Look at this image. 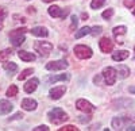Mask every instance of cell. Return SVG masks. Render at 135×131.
<instances>
[{"label":"cell","mask_w":135,"mask_h":131,"mask_svg":"<svg viewBox=\"0 0 135 131\" xmlns=\"http://www.w3.org/2000/svg\"><path fill=\"white\" fill-rule=\"evenodd\" d=\"M47 119L53 124H61L68 120V115L62 108H53L47 112Z\"/></svg>","instance_id":"obj_1"},{"label":"cell","mask_w":135,"mask_h":131,"mask_svg":"<svg viewBox=\"0 0 135 131\" xmlns=\"http://www.w3.org/2000/svg\"><path fill=\"white\" fill-rule=\"evenodd\" d=\"M34 49H35L37 53H39V56L43 57V58H46L49 57L51 51H53V45L50 42H43V41H38L34 43Z\"/></svg>","instance_id":"obj_2"},{"label":"cell","mask_w":135,"mask_h":131,"mask_svg":"<svg viewBox=\"0 0 135 131\" xmlns=\"http://www.w3.org/2000/svg\"><path fill=\"white\" fill-rule=\"evenodd\" d=\"M74 54H76V57L77 58H80V60H89L92 56H93V51L92 49L86 46V45H76L74 49H73Z\"/></svg>","instance_id":"obj_3"},{"label":"cell","mask_w":135,"mask_h":131,"mask_svg":"<svg viewBox=\"0 0 135 131\" xmlns=\"http://www.w3.org/2000/svg\"><path fill=\"white\" fill-rule=\"evenodd\" d=\"M25 32H27L26 27L16 28L14 31H11L9 38H11V42H12L14 46H19V45H22V43L25 42Z\"/></svg>","instance_id":"obj_4"},{"label":"cell","mask_w":135,"mask_h":131,"mask_svg":"<svg viewBox=\"0 0 135 131\" xmlns=\"http://www.w3.org/2000/svg\"><path fill=\"white\" fill-rule=\"evenodd\" d=\"M101 76H103V79H104V81H105L107 85H114L116 83V79H118V72H116L115 68L107 66V68L103 69Z\"/></svg>","instance_id":"obj_5"},{"label":"cell","mask_w":135,"mask_h":131,"mask_svg":"<svg viewBox=\"0 0 135 131\" xmlns=\"http://www.w3.org/2000/svg\"><path fill=\"white\" fill-rule=\"evenodd\" d=\"M76 108L78 111H81V112H85V114H91L95 111V107L93 104H91L89 101H86L85 99H78L76 101Z\"/></svg>","instance_id":"obj_6"},{"label":"cell","mask_w":135,"mask_h":131,"mask_svg":"<svg viewBox=\"0 0 135 131\" xmlns=\"http://www.w3.org/2000/svg\"><path fill=\"white\" fill-rule=\"evenodd\" d=\"M68 68V62L65 60H57V61H51L46 64V69L47 70H64Z\"/></svg>","instance_id":"obj_7"},{"label":"cell","mask_w":135,"mask_h":131,"mask_svg":"<svg viewBox=\"0 0 135 131\" xmlns=\"http://www.w3.org/2000/svg\"><path fill=\"white\" fill-rule=\"evenodd\" d=\"M99 47L103 53H111L114 50V42H112L108 37H103L99 42Z\"/></svg>","instance_id":"obj_8"},{"label":"cell","mask_w":135,"mask_h":131,"mask_svg":"<svg viewBox=\"0 0 135 131\" xmlns=\"http://www.w3.org/2000/svg\"><path fill=\"white\" fill-rule=\"evenodd\" d=\"M65 92H66V86L65 85H58V86L51 88L49 95H50V97L53 100H58V99H61V97L65 95Z\"/></svg>","instance_id":"obj_9"},{"label":"cell","mask_w":135,"mask_h":131,"mask_svg":"<svg viewBox=\"0 0 135 131\" xmlns=\"http://www.w3.org/2000/svg\"><path fill=\"white\" fill-rule=\"evenodd\" d=\"M47 12L51 18H65L68 15V11H62L58 6H51L49 7L47 9Z\"/></svg>","instance_id":"obj_10"},{"label":"cell","mask_w":135,"mask_h":131,"mask_svg":"<svg viewBox=\"0 0 135 131\" xmlns=\"http://www.w3.org/2000/svg\"><path fill=\"white\" fill-rule=\"evenodd\" d=\"M37 107H38V103L34 99L26 97V99L22 100V108H23L25 111H34V110H37Z\"/></svg>","instance_id":"obj_11"},{"label":"cell","mask_w":135,"mask_h":131,"mask_svg":"<svg viewBox=\"0 0 135 131\" xmlns=\"http://www.w3.org/2000/svg\"><path fill=\"white\" fill-rule=\"evenodd\" d=\"M38 85H39V80H38L37 77L30 79V80L25 84V92H26V93H32V92H35L37 88H38Z\"/></svg>","instance_id":"obj_12"},{"label":"cell","mask_w":135,"mask_h":131,"mask_svg":"<svg viewBox=\"0 0 135 131\" xmlns=\"http://www.w3.org/2000/svg\"><path fill=\"white\" fill-rule=\"evenodd\" d=\"M69 79H70L69 74H55V76L51 74V76L45 79V81L47 84H53V83H57V81H68Z\"/></svg>","instance_id":"obj_13"},{"label":"cell","mask_w":135,"mask_h":131,"mask_svg":"<svg viewBox=\"0 0 135 131\" xmlns=\"http://www.w3.org/2000/svg\"><path fill=\"white\" fill-rule=\"evenodd\" d=\"M18 57L22 61H26V62H32V61H35V58H37L34 53H30V51H26V50H19L18 51Z\"/></svg>","instance_id":"obj_14"},{"label":"cell","mask_w":135,"mask_h":131,"mask_svg":"<svg viewBox=\"0 0 135 131\" xmlns=\"http://www.w3.org/2000/svg\"><path fill=\"white\" fill-rule=\"evenodd\" d=\"M14 110V105L8 100H0V115H7Z\"/></svg>","instance_id":"obj_15"},{"label":"cell","mask_w":135,"mask_h":131,"mask_svg":"<svg viewBox=\"0 0 135 131\" xmlns=\"http://www.w3.org/2000/svg\"><path fill=\"white\" fill-rule=\"evenodd\" d=\"M32 32V35H35V37H41V38H45V37H47L49 35V31L46 27H43V26H38V27H34L31 30Z\"/></svg>","instance_id":"obj_16"},{"label":"cell","mask_w":135,"mask_h":131,"mask_svg":"<svg viewBox=\"0 0 135 131\" xmlns=\"http://www.w3.org/2000/svg\"><path fill=\"white\" fill-rule=\"evenodd\" d=\"M128 56H130V53L127 50H119V51L112 54V60L114 61H124L126 58H128Z\"/></svg>","instance_id":"obj_17"},{"label":"cell","mask_w":135,"mask_h":131,"mask_svg":"<svg viewBox=\"0 0 135 131\" xmlns=\"http://www.w3.org/2000/svg\"><path fill=\"white\" fill-rule=\"evenodd\" d=\"M116 72L119 73L120 79H126V77H128V74H130V69L126 66V65H120V66H118Z\"/></svg>","instance_id":"obj_18"},{"label":"cell","mask_w":135,"mask_h":131,"mask_svg":"<svg viewBox=\"0 0 135 131\" xmlns=\"http://www.w3.org/2000/svg\"><path fill=\"white\" fill-rule=\"evenodd\" d=\"M91 31H92V28L88 27V26L81 27L80 30L76 32V39H80V38H83V37H85V35H88V34H91Z\"/></svg>","instance_id":"obj_19"},{"label":"cell","mask_w":135,"mask_h":131,"mask_svg":"<svg viewBox=\"0 0 135 131\" xmlns=\"http://www.w3.org/2000/svg\"><path fill=\"white\" fill-rule=\"evenodd\" d=\"M3 66H4V69H6L8 73H11V72H16V70H18V65H16L15 62H9V61H6Z\"/></svg>","instance_id":"obj_20"},{"label":"cell","mask_w":135,"mask_h":131,"mask_svg":"<svg viewBox=\"0 0 135 131\" xmlns=\"http://www.w3.org/2000/svg\"><path fill=\"white\" fill-rule=\"evenodd\" d=\"M126 31H127V27L126 26H118L115 27L114 30H112V32H114V35L118 38L119 35H123V34H126Z\"/></svg>","instance_id":"obj_21"},{"label":"cell","mask_w":135,"mask_h":131,"mask_svg":"<svg viewBox=\"0 0 135 131\" xmlns=\"http://www.w3.org/2000/svg\"><path fill=\"white\" fill-rule=\"evenodd\" d=\"M18 95V86L16 85H11L9 88L7 89V92H6V96H8V97H14V96H16Z\"/></svg>","instance_id":"obj_22"},{"label":"cell","mask_w":135,"mask_h":131,"mask_svg":"<svg viewBox=\"0 0 135 131\" xmlns=\"http://www.w3.org/2000/svg\"><path fill=\"white\" fill-rule=\"evenodd\" d=\"M32 73H34V69H31V68L25 69L23 72H22V73L18 76V80H20V81H22V80H25V79H27L28 76H30V74H32Z\"/></svg>","instance_id":"obj_23"},{"label":"cell","mask_w":135,"mask_h":131,"mask_svg":"<svg viewBox=\"0 0 135 131\" xmlns=\"http://www.w3.org/2000/svg\"><path fill=\"white\" fill-rule=\"evenodd\" d=\"M105 2H107V0H92V2H91V8L97 9L100 7H103L105 4Z\"/></svg>","instance_id":"obj_24"},{"label":"cell","mask_w":135,"mask_h":131,"mask_svg":"<svg viewBox=\"0 0 135 131\" xmlns=\"http://www.w3.org/2000/svg\"><path fill=\"white\" fill-rule=\"evenodd\" d=\"M123 120H124L123 118H114V119H112V127L119 130L122 127V124H123Z\"/></svg>","instance_id":"obj_25"},{"label":"cell","mask_w":135,"mask_h":131,"mask_svg":"<svg viewBox=\"0 0 135 131\" xmlns=\"http://www.w3.org/2000/svg\"><path fill=\"white\" fill-rule=\"evenodd\" d=\"M9 56H11V49H6V50H3V51H0V61L6 62Z\"/></svg>","instance_id":"obj_26"},{"label":"cell","mask_w":135,"mask_h":131,"mask_svg":"<svg viewBox=\"0 0 135 131\" xmlns=\"http://www.w3.org/2000/svg\"><path fill=\"white\" fill-rule=\"evenodd\" d=\"M112 15H114V9L112 8H108V9H105L103 14H101V16H103L104 19H109Z\"/></svg>","instance_id":"obj_27"},{"label":"cell","mask_w":135,"mask_h":131,"mask_svg":"<svg viewBox=\"0 0 135 131\" xmlns=\"http://www.w3.org/2000/svg\"><path fill=\"white\" fill-rule=\"evenodd\" d=\"M78 25V18L76 15H72V26H70V30H74Z\"/></svg>","instance_id":"obj_28"},{"label":"cell","mask_w":135,"mask_h":131,"mask_svg":"<svg viewBox=\"0 0 135 131\" xmlns=\"http://www.w3.org/2000/svg\"><path fill=\"white\" fill-rule=\"evenodd\" d=\"M78 128H76L72 124H68V126H64L62 128H60V131H77Z\"/></svg>","instance_id":"obj_29"},{"label":"cell","mask_w":135,"mask_h":131,"mask_svg":"<svg viewBox=\"0 0 135 131\" xmlns=\"http://www.w3.org/2000/svg\"><path fill=\"white\" fill-rule=\"evenodd\" d=\"M101 30H103V28H101L100 26H95V27L92 28V31H91V34H92L93 37H96L97 34H100V32H101Z\"/></svg>","instance_id":"obj_30"},{"label":"cell","mask_w":135,"mask_h":131,"mask_svg":"<svg viewBox=\"0 0 135 131\" xmlns=\"http://www.w3.org/2000/svg\"><path fill=\"white\" fill-rule=\"evenodd\" d=\"M7 16V9L3 8V7H0V20H4Z\"/></svg>","instance_id":"obj_31"},{"label":"cell","mask_w":135,"mask_h":131,"mask_svg":"<svg viewBox=\"0 0 135 131\" xmlns=\"http://www.w3.org/2000/svg\"><path fill=\"white\" fill-rule=\"evenodd\" d=\"M34 131H49V127L47 126H38V127H35L34 128Z\"/></svg>","instance_id":"obj_32"},{"label":"cell","mask_w":135,"mask_h":131,"mask_svg":"<svg viewBox=\"0 0 135 131\" xmlns=\"http://www.w3.org/2000/svg\"><path fill=\"white\" fill-rule=\"evenodd\" d=\"M124 6L126 7H130L131 9L135 7V0H130V2H127V0H126V2H124Z\"/></svg>","instance_id":"obj_33"},{"label":"cell","mask_w":135,"mask_h":131,"mask_svg":"<svg viewBox=\"0 0 135 131\" xmlns=\"http://www.w3.org/2000/svg\"><path fill=\"white\" fill-rule=\"evenodd\" d=\"M78 120H80L81 123H85V122H89V120H91V118H86V119H85V116H80V119H78Z\"/></svg>","instance_id":"obj_34"},{"label":"cell","mask_w":135,"mask_h":131,"mask_svg":"<svg viewBox=\"0 0 135 131\" xmlns=\"http://www.w3.org/2000/svg\"><path fill=\"white\" fill-rule=\"evenodd\" d=\"M124 130H127V131H135V126H128V127L124 128Z\"/></svg>","instance_id":"obj_35"},{"label":"cell","mask_w":135,"mask_h":131,"mask_svg":"<svg viewBox=\"0 0 135 131\" xmlns=\"http://www.w3.org/2000/svg\"><path fill=\"white\" fill-rule=\"evenodd\" d=\"M20 116H23V115H22V114H16V115H14L12 118H9V119H19Z\"/></svg>","instance_id":"obj_36"},{"label":"cell","mask_w":135,"mask_h":131,"mask_svg":"<svg viewBox=\"0 0 135 131\" xmlns=\"http://www.w3.org/2000/svg\"><path fill=\"white\" fill-rule=\"evenodd\" d=\"M128 91H130V93H134V95H135V86H131Z\"/></svg>","instance_id":"obj_37"},{"label":"cell","mask_w":135,"mask_h":131,"mask_svg":"<svg viewBox=\"0 0 135 131\" xmlns=\"http://www.w3.org/2000/svg\"><path fill=\"white\" fill-rule=\"evenodd\" d=\"M43 3H51V2H54V0H42Z\"/></svg>","instance_id":"obj_38"},{"label":"cell","mask_w":135,"mask_h":131,"mask_svg":"<svg viewBox=\"0 0 135 131\" xmlns=\"http://www.w3.org/2000/svg\"><path fill=\"white\" fill-rule=\"evenodd\" d=\"M132 14H134V15H135V7H134V8H132Z\"/></svg>","instance_id":"obj_39"}]
</instances>
